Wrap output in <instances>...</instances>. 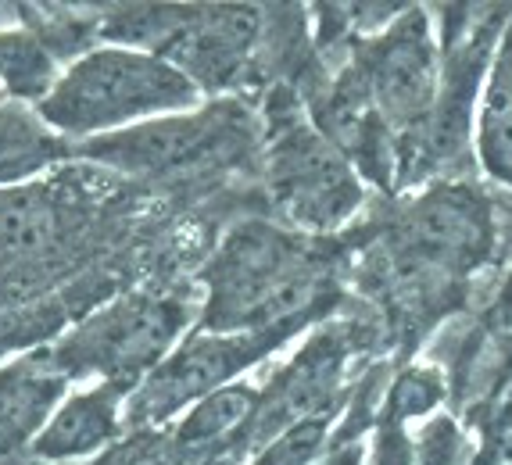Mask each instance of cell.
Wrapping results in <instances>:
<instances>
[{
  "label": "cell",
  "instance_id": "cell-1",
  "mask_svg": "<svg viewBox=\"0 0 512 465\" xmlns=\"http://www.w3.org/2000/svg\"><path fill=\"white\" fill-rule=\"evenodd\" d=\"M205 315L212 333H294L330 294L326 272L308 251L265 222H244L205 265Z\"/></svg>",
  "mask_w": 512,
  "mask_h": 465
},
{
  "label": "cell",
  "instance_id": "cell-2",
  "mask_svg": "<svg viewBox=\"0 0 512 465\" xmlns=\"http://www.w3.org/2000/svg\"><path fill=\"white\" fill-rule=\"evenodd\" d=\"M201 93L205 90L162 54L97 47L61 72L54 90L36 104V115L58 136H79L86 144L140 122L197 111Z\"/></svg>",
  "mask_w": 512,
  "mask_h": 465
},
{
  "label": "cell",
  "instance_id": "cell-3",
  "mask_svg": "<svg viewBox=\"0 0 512 465\" xmlns=\"http://www.w3.org/2000/svg\"><path fill=\"white\" fill-rule=\"evenodd\" d=\"M190 312L169 297H119L83 319L47 351L69 380L101 376V383L133 390L180 347Z\"/></svg>",
  "mask_w": 512,
  "mask_h": 465
},
{
  "label": "cell",
  "instance_id": "cell-4",
  "mask_svg": "<svg viewBox=\"0 0 512 465\" xmlns=\"http://www.w3.org/2000/svg\"><path fill=\"white\" fill-rule=\"evenodd\" d=\"M269 186L280 212L305 229H333L362 204L348 154L312 129L298 101L276 90L269 101Z\"/></svg>",
  "mask_w": 512,
  "mask_h": 465
},
{
  "label": "cell",
  "instance_id": "cell-5",
  "mask_svg": "<svg viewBox=\"0 0 512 465\" xmlns=\"http://www.w3.org/2000/svg\"><path fill=\"white\" fill-rule=\"evenodd\" d=\"M291 333H212L197 330L183 340L158 369L126 398V415L133 423H165L169 415H183L190 405L230 387L240 372L251 369Z\"/></svg>",
  "mask_w": 512,
  "mask_h": 465
},
{
  "label": "cell",
  "instance_id": "cell-6",
  "mask_svg": "<svg viewBox=\"0 0 512 465\" xmlns=\"http://www.w3.org/2000/svg\"><path fill=\"white\" fill-rule=\"evenodd\" d=\"M240 129L248 126L233 108H201L86 140L83 154L133 176H176L237 147Z\"/></svg>",
  "mask_w": 512,
  "mask_h": 465
},
{
  "label": "cell",
  "instance_id": "cell-7",
  "mask_svg": "<svg viewBox=\"0 0 512 465\" xmlns=\"http://www.w3.org/2000/svg\"><path fill=\"white\" fill-rule=\"evenodd\" d=\"M369 101L384 126H419L437 101V47L423 11L394 15L391 26L366 43L362 72Z\"/></svg>",
  "mask_w": 512,
  "mask_h": 465
},
{
  "label": "cell",
  "instance_id": "cell-8",
  "mask_svg": "<svg viewBox=\"0 0 512 465\" xmlns=\"http://www.w3.org/2000/svg\"><path fill=\"white\" fill-rule=\"evenodd\" d=\"M405 244L423 262L470 269L491 247V215L470 186H437L405 215Z\"/></svg>",
  "mask_w": 512,
  "mask_h": 465
},
{
  "label": "cell",
  "instance_id": "cell-9",
  "mask_svg": "<svg viewBox=\"0 0 512 465\" xmlns=\"http://www.w3.org/2000/svg\"><path fill=\"white\" fill-rule=\"evenodd\" d=\"M258 18L255 8H194L190 22L180 29V36L165 47L162 58H169L176 68H183L201 90L226 86L237 79V72L248 65L251 47L258 40Z\"/></svg>",
  "mask_w": 512,
  "mask_h": 465
},
{
  "label": "cell",
  "instance_id": "cell-10",
  "mask_svg": "<svg viewBox=\"0 0 512 465\" xmlns=\"http://www.w3.org/2000/svg\"><path fill=\"white\" fill-rule=\"evenodd\" d=\"M69 376L51 362V355L18 358L0 365V458L18 448H33L40 430L69 394Z\"/></svg>",
  "mask_w": 512,
  "mask_h": 465
},
{
  "label": "cell",
  "instance_id": "cell-11",
  "mask_svg": "<svg viewBox=\"0 0 512 465\" xmlns=\"http://www.w3.org/2000/svg\"><path fill=\"white\" fill-rule=\"evenodd\" d=\"M126 398L129 390L111 387V383L69 394L51 415V423L33 440V455L43 462H72V458H86L108 448L122 430Z\"/></svg>",
  "mask_w": 512,
  "mask_h": 465
},
{
  "label": "cell",
  "instance_id": "cell-12",
  "mask_svg": "<svg viewBox=\"0 0 512 465\" xmlns=\"http://www.w3.org/2000/svg\"><path fill=\"white\" fill-rule=\"evenodd\" d=\"M65 237V208L43 186L0 190V276L40 262Z\"/></svg>",
  "mask_w": 512,
  "mask_h": 465
},
{
  "label": "cell",
  "instance_id": "cell-13",
  "mask_svg": "<svg viewBox=\"0 0 512 465\" xmlns=\"http://www.w3.org/2000/svg\"><path fill=\"white\" fill-rule=\"evenodd\" d=\"M344 344L337 333H319L312 344L291 362V369L283 372V380L276 383L273 405L262 408V415H287V426L308 419V415H323L330 405L333 387L341 380L344 365Z\"/></svg>",
  "mask_w": 512,
  "mask_h": 465
},
{
  "label": "cell",
  "instance_id": "cell-14",
  "mask_svg": "<svg viewBox=\"0 0 512 465\" xmlns=\"http://www.w3.org/2000/svg\"><path fill=\"white\" fill-rule=\"evenodd\" d=\"M58 158H65V144L40 115L0 108V190L29 183Z\"/></svg>",
  "mask_w": 512,
  "mask_h": 465
},
{
  "label": "cell",
  "instance_id": "cell-15",
  "mask_svg": "<svg viewBox=\"0 0 512 465\" xmlns=\"http://www.w3.org/2000/svg\"><path fill=\"white\" fill-rule=\"evenodd\" d=\"M262 405V394L248 383H230V387L215 390L208 398H201L197 405H190L180 415L176 426V444L180 448H208L219 440L233 437L240 426L248 423L251 415Z\"/></svg>",
  "mask_w": 512,
  "mask_h": 465
},
{
  "label": "cell",
  "instance_id": "cell-16",
  "mask_svg": "<svg viewBox=\"0 0 512 465\" xmlns=\"http://www.w3.org/2000/svg\"><path fill=\"white\" fill-rule=\"evenodd\" d=\"M54 51L40 36L22 29H0V86L18 101L40 104L58 83Z\"/></svg>",
  "mask_w": 512,
  "mask_h": 465
},
{
  "label": "cell",
  "instance_id": "cell-17",
  "mask_svg": "<svg viewBox=\"0 0 512 465\" xmlns=\"http://www.w3.org/2000/svg\"><path fill=\"white\" fill-rule=\"evenodd\" d=\"M326 433H330V415H308L298 423L283 426L269 437L251 465H316L323 458Z\"/></svg>",
  "mask_w": 512,
  "mask_h": 465
},
{
  "label": "cell",
  "instance_id": "cell-18",
  "mask_svg": "<svg viewBox=\"0 0 512 465\" xmlns=\"http://www.w3.org/2000/svg\"><path fill=\"white\" fill-rule=\"evenodd\" d=\"M444 398V380L434 369H405L398 380L391 383L384 405V423L405 426L409 419H423L430 415Z\"/></svg>",
  "mask_w": 512,
  "mask_h": 465
},
{
  "label": "cell",
  "instance_id": "cell-19",
  "mask_svg": "<svg viewBox=\"0 0 512 465\" xmlns=\"http://www.w3.org/2000/svg\"><path fill=\"white\" fill-rule=\"evenodd\" d=\"M480 151H484L487 169L512 183V83H498L491 90L484 126H480Z\"/></svg>",
  "mask_w": 512,
  "mask_h": 465
},
{
  "label": "cell",
  "instance_id": "cell-20",
  "mask_svg": "<svg viewBox=\"0 0 512 465\" xmlns=\"http://www.w3.org/2000/svg\"><path fill=\"white\" fill-rule=\"evenodd\" d=\"M459 462V430L452 419H430L419 433L416 465H455Z\"/></svg>",
  "mask_w": 512,
  "mask_h": 465
},
{
  "label": "cell",
  "instance_id": "cell-21",
  "mask_svg": "<svg viewBox=\"0 0 512 465\" xmlns=\"http://www.w3.org/2000/svg\"><path fill=\"white\" fill-rule=\"evenodd\" d=\"M366 465H416V444L409 440L405 426H394V423L376 426Z\"/></svg>",
  "mask_w": 512,
  "mask_h": 465
},
{
  "label": "cell",
  "instance_id": "cell-22",
  "mask_svg": "<svg viewBox=\"0 0 512 465\" xmlns=\"http://www.w3.org/2000/svg\"><path fill=\"white\" fill-rule=\"evenodd\" d=\"M316 465H362V455H359V448H344V451H337V455L319 458Z\"/></svg>",
  "mask_w": 512,
  "mask_h": 465
}]
</instances>
